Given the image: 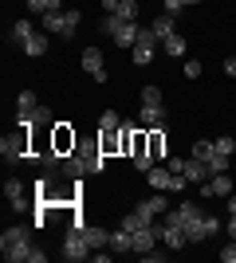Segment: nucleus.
Returning a JSON list of instances; mask_svg holds the SVG:
<instances>
[{"mask_svg":"<svg viewBox=\"0 0 236 263\" xmlns=\"http://www.w3.org/2000/svg\"><path fill=\"white\" fill-rule=\"evenodd\" d=\"M4 197L12 200V209H28V197H24V185L16 181V177H12L8 185H4Z\"/></svg>","mask_w":236,"mask_h":263,"instance_id":"dca6fc26","label":"nucleus"},{"mask_svg":"<svg viewBox=\"0 0 236 263\" xmlns=\"http://www.w3.org/2000/svg\"><path fill=\"white\" fill-rule=\"evenodd\" d=\"M225 75H232V79H236V59H225Z\"/></svg>","mask_w":236,"mask_h":263,"instance_id":"79ce46f5","label":"nucleus"},{"mask_svg":"<svg viewBox=\"0 0 236 263\" xmlns=\"http://www.w3.org/2000/svg\"><path fill=\"white\" fill-rule=\"evenodd\" d=\"M44 32H59L63 35V12H44Z\"/></svg>","mask_w":236,"mask_h":263,"instance_id":"bb28decb","label":"nucleus"},{"mask_svg":"<svg viewBox=\"0 0 236 263\" xmlns=\"http://www.w3.org/2000/svg\"><path fill=\"white\" fill-rule=\"evenodd\" d=\"M79 228H83V240L90 243V252H99V248L111 243V232L106 228H95V224H79Z\"/></svg>","mask_w":236,"mask_h":263,"instance_id":"f8f14e48","label":"nucleus"},{"mask_svg":"<svg viewBox=\"0 0 236 263\" xmlns=\"http://www.w3.org/2000/svg\"><path fill=\"white\" fill-rule=\"evenodd\" d=\"M209 169H213V173H228V157L225 154H213V157H209Z\"/></svg>","mask_w":236,"mask_h":263,"instance_id":"473e14b6","label":"nucleus"},{"mask_svg":"<svg viewBox=\"0 0 236 263\" xmlns=\"http://www.w3.org/2000/svg\"><path fill=\"white\" fill-rule=\"evenodd\" d=\"M90 255H95V252H90V243L83 240V228H71L67 240H63V259H67V263L75 259L79 263V259H90Z\"/></svg>","mask_w":236,"mask_h":263,"instance_id":"423d86ee","label":"nucleus"},{"mask_svg":"<svg viewBox=\"0 0 236 263\" xmlns=\"http://www.w3.org/2000/svg\"><path fill=\"white\" fill-rule=\"evenodd\" d=\"M142 106H166L161 87H142Z\"/></svg>","mask_w":236,"mask_h":263,"instance_id":"a878e982","label":"nucleus"},{"mask_svg":"<svg viewBox=\"0 0 236 263\" xmlns=\"http://www.w3.org/2000/svg\"><path fill=\"white\" fill-rule=\"evenodd\" d=\"M221 259H225V263H236V240H228L225 248H221Z\"/></svg>","mask_w":236,"mask_h":263,"instance_id":"f704fd0d","label":"nucleus"},{"mask_svg":"<svg viewBox=\"0 0 236 263\" xmlns=\"http://www.w3.org/2000/svg\"><path fill=\"white\" fill-rule=\"evenodd\" d=\"M122 16H114V12H111V16H102V32H106V35H111V40H114V35H118V32H122Z\"/></svg>","mask_w":236,"mask_h":263,"instance_id":"cd10ccee","label":"nucleus"},{"mask_svg":"<svg viewBox=\"0 0 236 263\" xmlns=\"http://www.w3.org/2000/svg\"><path fill=\"white\" fill-rule=\"evenodd\" d=\"M32 35H35V28H32V20H16V24H12V32H8V40H12V44H28V40H32Z\"/></svg>","mask_w":236,"mask_h":263,"instance_id":"2eb2a0df","label":"nucleus"},{"mask_svg":"<svg viewBox=\"0 0 236 263\" xmlns=\"http://www.w3.org/2000/svg\"><path fill=\"white\" fill-rule=\"evenodd\" d=\"M221 224H225L221 216L201 212L197 220H189V224H185V236H189V243H201V240H209V236H216V232H221Z\"/></svg>","mask_w":236,"mask_h":263,"instance_id":"20e7f679","label":"nucleus"},{"mask_svg":"<svg viewBox=\"0 0 236 263\" xmlns=\"http://www.w3.org/2000/svg\"><path fill=\"white\" fill-rule=\"evenodd\" d=\"M0 252H4L8 263H44L47 259L40 248H32V236H28L24 224H16V228H8L0 236Z\"/></svg>","mask_w":236,"mask_h":263,"instance_id":"f257e3e1","label":"nucleus"},{"mask_svg":"<svg viewBox=\"0 0 236 263\" xmlns=\"http://www.w3.org/2000/svg\"><path fill=\"white\" fill-rule=\"evenodd\" d=\"M111 248L114 252H134V232H126V228L111 232Z\"/></svg>","mask_w":236,"mask_h":263,"instance_id":"f3484780","label":"nucleus"},{"mask_svg":"<svg viewBox=\"0 0 236 263\" xmlns=\"http://www.w3.org/2000/svg\"><path fill=\"white\" fill-rule=\"evenodd\" d=\"M0 154H4V161H28L32 157V130H20L16 138H4Z\"/></svg>","mask_w":236,"mask_h":263,"instance_id":"7ed1b4c3","label":"nucleus"},{"mask_svg":"<svg viewBox=\"0 0 236 263\" xmlns=\"http://www.w3.org/2000/svg\"><path fill=\"white\" fill-rule=\"evenodd\" d=\"M213 145H216V154H225V157H232V154H236V142H232V138H216Z\"/></svg>","mask_w":236,"mask_h":263,"instance_id":"2f4dec72","label":"nucleus"},{"mask_svg":"<svg viewBox=\"0 0 236 263\" xmlns=\"http://www.w3.org/2000/svg\"><path fill=\"white\" fill-rule=\"evenodd\" d=\"M157 44H161V35H157L154 28H138V44L130 47V51H134V67H146L150 59H154Z\"/></svg>","mask_w":236,"mask_h":263,"instance_id":"39448f33","label":"nucleus"},{"mask_svg":"<svg viewBox=\"0 0 236 263\" xmlns=\"http://www.w3.org/2000/svg\"><path fill=\"white\" fill-rule=\"evenodd\" d=\"M75 130H71L67 122H56V126H51V149H56L59 157H67V154H75Z\"/></svg>","mask_w":236,"mask_h":263,"instance_id":"0eeeda50","label":"nucleus"},{"mask_svg":"<svg viewBox=\"0 0 236 263\" xmlns=\"http://www.w3.org/2000/svg\"><path fill=\"white\" fill-rule=\"evenodd\" d=\"M225 224H228V240H236V216H228Z\"/></svg>","mask_w":236,"mask_h":263,"instance_id":"a19ab883","label":"nucleus"},{"mask_svg":"<svg viewBox=\"0 0 236 263\" xmlns=\"http://www.w3.org/2000/svg\"><path fill=\"white\" fill-rule=\"evenodd\" d=\"M24 55H32V59H40V55H47V35L44 32H35L28 44H24Z\"/></svg>","mask_w":236,"mask_h":263,"instance_id":"6ab92c4d","label":"nucleus"},{"mask_svg":"<svg viewBox=\"0 0 236 263\" xmlns=\"http://www.w3.org/2000/svg\"><path fill=\"white\" fill-rule=\"evenodd\" d=\"M150 28H154V32L161 35V44H166L169 35H173V16H166V12H161V16H157V20L150 24Z\"/></svg>","mask_w":236,"mask_h":263,"instance_id":"5701e85b","label":"nucleus"},{"mask_svg":"<svg viewBox=\"0 0 236 263\" xmlns=\"http://www.w3.org/2000/svg\"><path fill=\"white\" fill-rule=\"evenodd\" d=\"M150 224H154V220L146 216V212H130V216L122 220V228L126 232H138V228H150Z\"/></svg>","mask_w":236,"mask_h":263,"instance_id":"393cba45","label":"nucleus"},{"mask_svg":"<svg viewBox=\"0 0 236 263\" xmlns=\"http://www.w3.org/2000/svg\"><path fill=\"white\" fill-rule=\"evenodd\" d=\"M181 8H185V4H181V0H166V16H177Z\"/></svg>","mask_w":236,"mask_h":263,"instance_id":"58836bf2","label":"nucleus"},{"mask_svg":"<svg viewBox=\"0 0 236 263\" xmlns=\"http://www.w3.org/2000/svg\"><path fill=\"white\" fill-rule=\"evenodd\" d=\"M138 212H146V216L150 220H157V216H166V197H161V193H154V197H146V200H142V204H138Z\"/></svg>","mask_w":236,"mask_h":263,"instance_id":"ddd939ff","label":"nucleus"},{"mask_svg":"<svg viewBox=\"0 0 236 263\" xmlns=\"http://www.w3.org/2000/svg\"><path fill=\"white\" fill-rule=\"evenodd\" d=\"M197 193H201V197H232V177L228 173H213L205 185H197Z\"/></svg>","mask_w":236,"mask_h":263,"instance_id":"6e6552de","label":"nucleus"},{"mask_svg":"<svg viewBox=\"0 0 236 263\" xmlns=\"http://www.w3.org/2000/svg\"><path fill=\"white\" fill-rule=\"evenodd\" d=\"M185 177H189V185H205V181L213 177V169H209V161H201V157H189V161H185Z\"/></svg>","mask_w":236,"mask_h":263,"instance_id":"9d476101","label":"nucleus"},{"mask_svg":"<svg viewBox=\"0 0 236 263\" xmlns=\"http://www.w3.org/2000/svg\"><path fill=\"white\" fill-rule=\"evenodd\" d=\"M79 24H83V12H79V8H67V12H63V35H67V40L75 35Z\"/></svg>","mask_w":236,"mask_h":263,"instance_id":"4be33fe9","label":"nucleus"},{"mask_svg":"<svg viewBox=\"0 0 236 263\" xmlns=\"http://www.w3.org/2000/svg\"><path fill=\"white\" fill-rule=\"evenodd\" d=\"M201 75V63H197V59H189V63H185V79H197Z\"/></svg>","mask_w":236,"mask_h":263,"instance_id":"e433bc0d","label":"nucleus"},{"mask_svg":"<svg viewBox=\"0 0 236 263\" xmlns=\"http://www.w3.org/2000/svg\"><path fill=\"white\" fill-rule=\"evenodd\" d=\"M213 154H216V145H213V142H193V157H201V161H209Z\"/></svg>","mask_w":236,"mask_h":263,"instance_id":"7c9ffc66","label":"nucleus"},{"mask_svg":"<svg viewBox=\"0 0 236 263\" xmlns=\"http://www.w3.org/2000/svg\"><path fill=\"white\" fill-rule=\"evenodd\" d=\"M99 149L106 157L111 154H122V138H118V130H111V134H99Z\"/></svg>","mask_w":236,"mask_h":263,"instance_id":"a211bd4d","label":"nucleus"},{"mask_svg":"<svg viewBox=\"0 0 236 263\" xmlns=\"http://www.w3.org/2000/svg\"><path fill=\"white\" fill-rule=\"evenodd\" d=\"M83 67H87V75L95 79V83H106V67H102L99 47H87V51H83Z\"/></svg>","mask_w":236,"mask_h":263,"instance_id":"1a4fd4ad","label":"nucleus"},{"mask_svg":"<svg viewBox=\"0 0 236 263\" xmlns=\"http://www.w3.org/2000/svg\"><path fill=\"white\" fill-rule=\"evenodd\" d=\"M111 130H122V118H118L114 110H102V118H99V134H111Z\"/></svg>","mask_w":236,"mask_h":263,"instance_id":"b1692460","label":"nucleus"},{"mask_svg":"<svg viewBox=\"0 0 236 263\" xmlns=\"http://www.w3.org/2000/svg\"><path fill=\"white\" fill-rule=\"evenodd\" d=\"M138 122H142L146 130H154V126H166V106H142Z\"/></svg>","mask_w":236,"mask_h":263,"instance_id":"4468645a","label":"nucleus"},{"mask_svg":"<svg viewBox=\"0 0 236 263\" xmlns=\"http://www.w3.org/2000/svg\"><path fill=\"white\" fill-rule=\"evenodd\" d=\"M114 16H122L126 24H134V20H138V0H122V4H118V12H114Z\"/></svg>","mask_w":236,"mask_h":263,"instance_id":"c85d7f7f","label":"nucleus"},{"mask_svg":"<svg viewBox=\"0 0 236 263\" xmlns=\"http://www.w3.org/2000/svg\"><path fill=\"white\" fill-rule=\"evenodd\" d=\"M185 161H189V157H169V173H185Z\"/></svg>","mask_w":236,"mask_h":263,"instance_id":"c9c22d12","label":"nucleus"},{"mask_svg":"<svg viewBox=\"0 0 236 263\" xmlns=\"http://www.w3.org/2000/svg\"><path fill=\"white\" fill-rule=\"evenodd\" d=\"M228 216H236V193L228 197Z\"/></svg>","mask_w":236,"mask_h":263,"instance_id":"37998d69","label":"nucleus"},{"mask_svg":"<svg viewBox=\"0 0 236 263\" xmlns=\"http://www.w3.org/2000/svg\"><path fill=\"white\" fill-rule=\"evenodd\" d=\"M150 157H154V161H169V142H166V130H161V126L150 130Z\"/></svg>","mask_w":236,"mask_h":263,"instance_id":"9b49d317","label":"nucleus"},{"mask_svg":"<svg viewBox=\"0 0 236 263\" xmlns=\"http://www.w3.org/2000/svg\"><path fill=\"white\" fill-rule=\"evenodd\" d=\"M35 106V95L32 90H20V99H16V110H32Z\"/></svg>","mask_w":236,"mask_h":263,"instance_id":"72a5a7b5","label":"nucleus"},{"mask_svg":"<svg viewBox=\"0 0 236 263\" xmlns=\"http://www.w3.org/2000/svg\"><path fill=\"white\" fill-rule=\"evenodd\" d=\"M67 177H87V173H102L106 169V154L102 149H75V154H67Z\"/></svg>","mask_w":236,"mask_h":263,"instance_id":"f03ea898","label":"nucleus"},{"mask_svg":"<svg viewBox=\"0 0 236 263\" xmlns=\"http://www.w3.org/2000/svg\"><path fill=\"white\" fill-rule=\"evenodd\" d=\"M166 55H185V35H177V32L169 35L166 40Z\"/></svg>","mask_w":236,"mask_h":263,"instance_id":"c756f323","label":"nucleus"},{"mask_svg":"<svg viewBox=\"0 0 236 263\" xmlns=\"http://www.w3.org/2000/svg\"><path fill=\"white\" fill-rule=\"evenodd\" d=\"M24 4H28V12H40V16L44 12H63V0H24Z\"/></svg>","mask_w":236,"mask_h":263,"instance_id":"aec40b11","label":"nucleus"},{"mask_svg":"<svg viewBox=\"0 0 236 263\" xmlns=\"http://www.w3.org/2000/svg\"><path fill=\"white\" fill-rule=\"evenodd\" d=\"M181 4H201V0H181Z\"/></svg>","mask_w":236,"mask_h":263,"instance_id":"c03bdc74","label":"nucleus"},{"mask_svg":"<svg viewBox=\"0 0 236 263\" xmlns=\"http://www.w3.org/2000/svg\"><path fill=\"white\" fill-rule=\"evenodd\" d=\"M118 4H122V0H102V12L111 16V12H118Z\"/></svg>","mask_w":236,"mask_h":263,"instance_id":"ea45409f","label":"nucleus"},{"mask_svg":"<svg viewBox=\"0 0 236 263\" xmlns=\"http://www.w3.org/2000/svg\"><path fill=\"white\" fill-rule=\"evenodd\" d=\"M114 44L118 47H134L138 44V24H122V32L114 35Z\"/></svg>","mask_w":236,"mask_h":263,"instance_id":"412c9836","label":"nucleus"},{"mask_svg":"<svg viewBox=\"0 0 236 263\" xmlns=\"http://www.w3.org/2000/svg\"><path fill=\"white\" fill-rule=\"evenodd\" d=\"M142 259H146V263H161V259H166V252H154V248H150V252H142Z\"/></svg>","mask_w":236,"mask_h":263,"instance_id":"4c0bfd02","label":"nucleus"}]
</instances>
